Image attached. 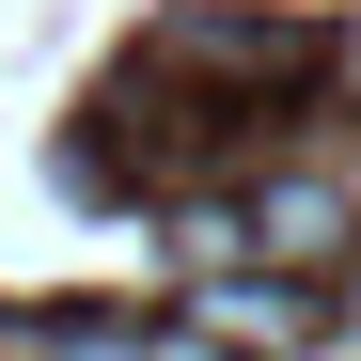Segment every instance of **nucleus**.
<instances>
[{"label": "nucleus", "instance_id": "nucleus-1", "mask_svg": "<svg viewBox=\"0 0 361 361\" xmlns=\"http://www.w3.org/2000/svg\"><path fill=\"white\" fill-rule=\"evenodd\" d=\"M173 330H189L204 361H298L330 330V298L298 283V267H204L189 298H173Z\"/></svg>", "mask_w": 361, "mask_h": 361}, {"label": "nucleus", "instance_id": "nucleus-2", "mask_svg": "<svg viewBox=\"0 0 361 361\" xmlns=\"http://www.w3.org/2000/svg\"><path fill=\"white\" fill-rule=\"evenodd\" d=\"M235 235H252V267H298V283H330L361 252V204H345V173H267L252 204H235Z\"/></svg>", "mask_w": 361, "mask_h": 361}, {"label": "nucleus", "instance_id": "nucleus-3", "mask_svg": "<svg viewBox=\"0 0 361 361\" xmlns=\"http://www.w3.org/2000/svg\"><path fill=\"white\" fill-rule=\"evenodd\" d=\"M32 361H204L173 314H32Z\"/></svg>", "mask_w": 361, "mask_h": 361}, {"label": "nucleus", "instance_id": "nucleus-4", "mask_svg": "<svg viewBox=\"0 0 361 361\" xmlns=\"http://www.w3.org/2000/svg\"><path fill=\"white\" fill-rule=\"evenodd\" d=\"M345 79H361V32H345Z\"/></svg>", "mask_w": 361, "mask_h": 361}]
</instances>
